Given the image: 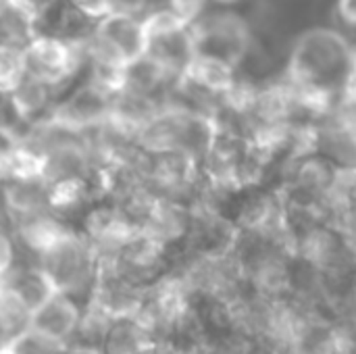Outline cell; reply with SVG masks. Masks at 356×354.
Masks as SVG:
<instances>
[{"instance_id": "1", "label": "cell", "mask_w": 356, "mask_h": 354, "mask_svg": "<svg viewBox=\"0 0 356 354\" xmlns=\"http://www.w3.org/2000/svg\"><path fill=\"white\" fill-rule=\"evenodd\" d=\"M81 52L83 44L77 40L50 33H33L25 44L27 75H33L52 88L60 86L77 71Z\"/></svg>"}, {"instance_id": "2", "label": "cell", "mask_w": 356, "mask_h": 354, "mask_svg": "<svg viewBox=\"0 0 356 354\" xmlns=\"http://www.w3.org/2000/svg\"><path fill=\"white\" fill-rule=\"evenodd\" d=\"M111 100L113 94L102 86L90 81L75 90L67 100L52 108L48 123L54 129L79 134L92 127H102L111 115Z\"/></svg>"}, {"instance_id": "3", "label": "cell", "mask_w": 356, "mask_h": 354, "mask_svg": "<svg viewBox=\"0 0 356 354\" xmlns=\"http://www.w3.org/2000/svg\"><path fill=\"white\" fill-rule=\"evenodd\" d=\"M42 257H44L42 269L50 275V280L54 282L58 292L73 288L86 275L88 250H86L83 242L69 232L56 244H52L46 252H42Z\"/></svg>"}, {"instance_id": "4", "label": "cell", "mask_w": 356, "mask_h": 354, "mask_svg": "<svg viewBox=\"0 0 356 354\" xmlns=\"http://www.w3.org/2000/svg\"><path fill=\"white\" fill-rule=\"evenodd\" d=\"M75 325H77L75 305L63 292H56L31 313L27 328L58 344L73 332Z\"/></svg>"}, {"instance_id": "5", "label": "cell", "mask_w": 356, "mask_h": 354, "mask_svg": "<svg viewBox=\"0 0 356 354\" xmlns=\"http://www.w3.org/2000/svg\"><path fill=\"white\" fill-rule=\"evenodd\" d=\"M184 77L209 92H229L234 88L232 63L209 52H194L184 69Z\"/></svg>"}, {"instance_id": "6", "label": "cell", "mask_w": 356, "mask_h": 354, "mask_svg": "<svg viewBox=\"0 0 356 354\" xmlns=\"http://www.w3.org/2000/svg\"><path fill=\"white\" fill-rule=\"evenodd\" d=\"M4 200L15 215L27 219L48 207V186L44 179H8Z\"/></svg>"}, {"instance_id": "7", "label": "cell", "mask_w": 356, "mask_h": 354, "mask_svg": "<svg viewBox=\"0 0 356 354\" xmlns=\"http://www.w3.org/2000/svg\"><path fill=\"white\" fill-rule=\"evenodd\" d=\"M8 96H10V104L15 113L23 121H33L50 104L52 86H48L46 81L33 75H25V79Z\"/></svg>"}, {"instance_id": "8", "label": "cell", "mask_w": 356, "mask_h": 354, "mask_svg": "<svg viewBox=\"0 0 356 354\" xmlns=\"http://www.w3.org/2000/svg\"><path fill=\"white\" fill-rule=\"evenodd\" d=\"M8 286L21 296V300L27 305L31 313L58 292V288L54 286V282L44 269L21 271L13 277V282H8Z\"/></svg>"}, {"instance_id": "9", "label": "cell", "mask_w": 356, "mask_h": 354, "mask_svg": "<svg viewBox=\"0 0 356 354\" xmlns=\"http://www.w3.org/2000/svg\"><path fill=\"white\" fill-rule=\"evenodd\" d=\"M67 234V230L54 221L52 217H46V215H33V217H27L21 225V236L23 240L35 248L40 255L46 252L52 244H56L63 236Z\"/></svg>"}, {"instance_id": "10", "label": "cell", "mask_w": 356, "mask_h": 354, "mask_svg": "<svg viewBox=\"0 0 356 354\" xmlns=\"http://www.w3.org/2000/svg\"><path fill=\"white\" fill-rule=\"evenodd\" d=\"M27 75L25 46L0 42V94H10Z\"/></svg>"}, {"instance_id": "11", "label": "cell", "mask_w": 356, "mask_h": 354, "mask_svg": "<svg viewBox=\"0 0 356 354\" xmlns=\"http://www.w3.org/2000/svg\"><path fill=\"white\" fill-rule=\"evenodd\" d=\"M29 317H31V311L21 300V296L8 284H2L0 286V328L4 332L27 328Z\"/></svg>"}, {"instance_id": "12", "label": "cell", "mask_w": 356, "mask_h": 354, "mask_svg": "<svg viewBox=\"0 0 356 354\" xmlns=\"http://www.w3.org/2000/svg\"><path fill=\"white\" fill-rule=\"evenodd\" d=\"M88 196L86 177H65L48 184V207L52 209H73L81 204Z\"/></svg>"}, {"instance_id": "13", "label": "cell", "mask_w": 356, "mask_h": 354, "mask_svg": "<svg viewBox=\"0 0 356 354\" xmlns=\"http://www.w3.org/2000/svg\"><path fill=\"white\" fill-rule=\"evenodd\" d=\"M8 346L17 354H54L56 342H52L27 328V332L19 334V338Z\"/></svg>"}, {"instance_id": "14", "label": "cell", "mask_w": 356, "mask_h": 354, "mask_svg": "<svg viewBox=\"0 0 356 354\" xmlns=\"http://www.w3.org/2000/svg\"><path fill=\"white\" fill-rule=\"evenodd\" d=\"M169 8L188 25H192L204 10L209 0H167Z\"/></svg>"}, {"instance_id": "15", "label": "cell", "mask_w": 356, "mask_h": 354, "mask_svg": "<svg viewBox=\"0 0 356 354\" xmlns=\"http://www.w3.org/2000/svg\"><path fill=\"white\" fill-rule=\"evenodd\" d=\"M71 6L77 8L83 17L88 19H102L104 15H108L113 10L111 0H71Z\"/></svg>"}, {"instance_id": "16", "label": "cell", "mask_w": 356, "mask_h": 354, "mask_svg": "<svg viewBox=\"0 0 356 354\" xmlns=\"http://www.w3.org/2000/svg\"><path fill=\"white\" fill-rule=\"evenodd\" d=\"M19 144H21L19 136H17L10 127L0 125V167H2V163L19 148Z\"/></svg>"}, {"instance_id": "17", "label": "cell", "mask_w": 356, "mask_h": 354, "mask_svg": "<svg viewBox=\"0 0 356 354\" xmlns=\"http://www.w3.org/2000/svg\"><path fill=\"white\" fill-rule=\"evenodd\" d=\"M13 265V244L0 227V275H4Z\"/></svg>"}, {"instance_id": "18", "label": "cell", "mask_w": 356, "mask_h": 354, "mask_svg": "<svg viewBox=\"0 0 356 354\" xmlns=\"http://www.w3.org/2000/svg\"><path fill=\"white\" fill-rule=\"evenodd\" d=\"M146 2H148V0H111V6H113V10L136 15L140 8H144Z\"/></svg>"}, {"instance_id": "19", "label": "cell", "mask_w": 356, "mask_h": 354, "mask_svg": "<svg viewBox=\"0 0 356 354\" xmlns=\"http://www.w3.org/2000/svg\"><path fill=\"white\" fill-rule=\"evenodd\" d=\"M338 13L342 21L348 25H356V0H338Z\"/></svg>"}, {"instance_id": "20", "label": "cell", "mask_w": 356, "mask_h": 354, "mask_svg": "<svg viewBox=\"0 0 356 354\" xmlns=\"http://www.w3.org/2000/svg\"><path fill=\"white\" fill-rule=\"evenodd\" d=\"M0 354H17L10 346H4V348H0Z\"/></svg>"}, {"instance_id": "21", "label": "cell", "mask_w": 356, "mask_h": 354, "mask_svg": "<svg viewBox=\"0 0 356 354\" xmlns=\"http://www.w3.org/2000/svg\"><path fill=\"white\" fill-rule=\"evenodd\" d=\"M215 2H219V4H236L240 0H215Z\"/></svg>"}, {"instance_id": "22", "label": "cell", "mask_w": 356, "mask_h": 354, "mask_svg": "<svg viewBox=\"0 0 356 354\" xmlns=\"http://www.w3.org/2000/svg\"><path fill=\"white\" fill-rule=\"evenodd\" d=\"M2 179H4V177H2V173H0V182H2Z\"/></svg>"}]
</instances>
